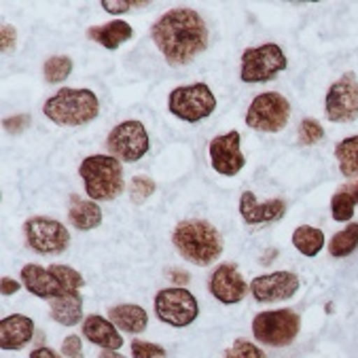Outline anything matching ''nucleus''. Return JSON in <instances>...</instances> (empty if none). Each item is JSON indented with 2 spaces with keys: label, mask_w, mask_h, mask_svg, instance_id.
I'll return each mask as SVG.
<instances>
[{
  "label": "nucleus",
  "mask_w": 358,
  "mask_h": 358,
  "mask_svg": "<svg viewBox=\"0 0 358 358\" xmlns=\"http://www.w3.org/2000/svg\"><path fill=\"white\" fill-rule=\"evenodd\" d=\"M151 36L170 66L191 64L208 47V28L193 9H170L153 26Z\"/></svg>",
  "instance_id": "f257e3e1"
},
{
  "label": "nucleus",
  "mask_w": 358,
  "mask_h": 358,
  "mask_svg": "<svg viewBox=\"0 0 358 358\" xmlns=\"http://www.w3.org/2000/svg\"><path fill=\"white\" fill-rule=\"evenodd\" d=\"M174 248L193 265H212L223 255V238L219 229L203 219H187L172 234Z\"/></svg>",
  "instance_id": "f03ea898"
},
{
  "label": "nucleus",
  "mask_w": 358,
  "mask_h": 358,
  "mask_svg": "<svg viewBox=\"0 0 358 358\" xmlns=\"http://www.w3.org/2000/svg\"><path fill=\"white\" fill-rule=\"evenodd\" d=\"M43 113L55 125L79 127L98 117L100 100L92 90L64 87L43 104Z\"/></svg>",
  "instance_id": "7ed1b4c3"
},
{
  "label": "nucleus",
  "mask_w": 358,
  "mask_h": 358,
  "mask_svg": "<svg viewBox=\"0 0 358 358\" xmlns=\"http://www.w3.org/2000/svg\"><path fill=\"white\" fill-rule=\"evenodd\" d=\"M87 197L94 201H110L123 193V166L113 155H92L79 166Z\"/></svg>",
  "instance_id": "20e7f679"
},
{
  "label": "nucleus",
  "mask_w": 358,
  "mask_h": 358,
  "mask_svg": "<svg viewBox=\"0 0 358 358\" xmlns=\"http://www.w3.org/2000/svg\"><path fill=\"white\" fill-rule=\"evenodd\" d=\"M301 329V318L293 310H269L261 312L252 320V335L259 343L269 348L291 345Z\"/></svg>",
  "instance_id": "39448f33"
},
{
  "label": "nucleus",
  "mask_w": 358,
  "mask_h": 358,
  "mask_svg": "<svg viewBox=\"0 0 358 358\" xmlns=\"http://www.w3.org/2000/svg\"><path fill=\"white\" fill-rule=\"evenodd\" d=\"M168 110L187 123H197L217 110V98H214L212 90L206 83L176 87L170 92Z\"/></svg>",
  "instance_id": "423d86ee"
},
{
  "label": "nucleus",
  "mask_w": 358,
  "mask_h": 358,
  "mask_svg": "<svg viewBox=\"0 0 358 358\" xmlns=\"http://www.w3.org/2000/svg\"><path fill=\"white\" fill-rule=\"evenodd\" d=\"M286 55L280 45L265 43L261 47L246 49L242 53L240 79L244 83H267L286 68Z\"/></svg>",
  "instance_id": "0eeeda50"
},
{
  "label": "nucleus",
  "mask_w": 358,
  "mask_h": 358,
  "mask_svg": "<svg viewBox=\"0 0 358 358\" xmlns=\"http://www.w3.org/2000/svg\"><path fill=\"white\" fill-rule=\"evenodd\" d=\"M291 119V104L278 92L259 94L246 113V125L257 131H282Z\"/></svg>",
  "instance_id": "6e6552de"
},
{
  "label": "nucleus",
  "mask_w": 358,
  "mask_h": 358,
  "mask_svg": "<svg viewBox=\"0 0 358 358\" xmlns=\"http://www.w3.org/2000/svg\"><path fill=\"white\" fill-rule=\"evenodd\" d=\"M106 149L119 162L134 164L149 151V134L140 121H123L106 136Z\"/></svg>",
  "instance_id": "1a4fd4ad"
},
{
  "label": "nucleus",
  "mask_w": 358,
  "mask_h": 358,
  "mask_svg": "<svg viewBox=\"0 0 358 358\" xmlns=\"http://www.w3.org/2000/svg\"><path fill=\"white\" fill-rule=\"evenodd\" d=\"M155 314L162 322L180 329L197 320L199 306L193 293L182 286H172V289H164L155 295Z\"/></svg>",
  "instance_id": "9d476101"
},
{
  "label": "nucleus",
  "mask_w": 358,
  "mask_h": 358,
  "mask_svg": "<svg viewBox=\"0 0 358 358\" xmlns=\"http://www.w3.org/2000/svg\"><path fill=\"white\" fill-rule=\"evenodd\" d=\"M24 234L28 246L38 255H62L70 246L68 229L47 217H32L24 223Z\"/></svg>",
  "instance_id": "9b49d317"
},
{
  "label": "nucleus",
  "mask_w": 358,
  "mask_h": 358,
  "mask_svg": "<svg viewBox=\"0 0 358 358\" xmlns=\"http://www.w3.org/2000/svg\"><path fill=\"white\" fill-rule=\"evenodd\" d=\"M324 113L333 123H352L358 119V81L354 73L341 75L329 87Z\"/></svg>",
  "instance_id": "f8f14e48"
},
{
  "label": "nucleus",
  "mask_w": 358,
  "mask_h": 358,
  "mask_svg": "<svg viewBox=\"0 0 358 358\" xmlns=\"http://www.w3.org/2000/svg\"><path fill=\"white\" fill-rule=\"evenodd\" d=\"M299 275L293 271H273L257 275L250 282V293L261 303H273L282 299H291L299 291Z\"/></svg>",
  "instance_id": "ddd939ff"
},
{
  "label": "nucleus",
  "mask_w": 358,
  "mask_h": 358,
  "mask_svg": "<svg viewBox=\"0 0 358 358\" xmlns=\"http://www.w3.org/2000/svg\"><path fill=\"white\" fill-rule=\"evenodd\" d=\"M208 291L212 293L214 299H219L225 306L240 303L246 293H248V282L242 278L238 265L234 263H221L217 269L212 271Z\"/></svg>",
  "instance_id": "4468645a"
},
{
  "label": "nucleus",
  "mask_w": 358,
  "mask_h": 358,
  "mask_svg": "<svg viewBox=\"0 0 358 358\" xmlns=\"http://www.w3.org/2000/svg\"><path fill=\"white\" fill-rule=\"evenodd\" d=\"M210 162L214 172L223 176H236L246 166V157L240 149V131L231 129L229 134L214 138L210 142Z\"/></svg>",
  "instance_id": "2eb2a0df"
},
{
  "label": "nucleus",
  "mask_w": 358,
  "mask_h": 358,
  "mask_svg": "<svg viewBox=\"0 0 358 358\" xmlns=\"http://www.w3.org/2000/svg\"><path fill=\"white\" fill-rule=\"evenodd\" d=\"M286 212V203L282 199H269L259 203L257 195L252 191H244L240 197V214L244 223L248 225H261V223H273L280 221Z\"/></svg>",
  "instance_id": "dca6fc26"
},
{
  "label": "nucleus",
  "mask_w": 358,
  "mask_h": 358,
  "mask_svg": "<svg viewBox=\"0 0 358 358\" xmlns=\"http://www.w3.org/2000/svg\"><path fill=\"white\" fill-rule=\"evenodd\" d=\"M22 282L26 286V291L41 297V299H55L68 295V291L62 286V282L55 278L51 269H43L41 265H26L22 267Z\"/></svg>",
  "instance_id": "f3484780"
},
{
  "label": "nucleus",
  "mask_w": 358,
  "mask_h": 358,
  "mask_svg": "<svg viewBox=\"0 0 358 358\" xmlns=\"http://www.w3.org/2000/svg\"><path fill=\"white\" fill-rule=\"evenodd\" d=\"M32 335H34V322L24 314H11L0 320V348L7 352H15L28 345Z\"/></svg>",
  "instance_id": "a211bd4d"
},
{
  "label": "nucleus",
  "mask_w": 358,
  "mask_h": 358,
  "mask_svg": "<svg viewBox=\"0 0 358 358\" xmlns=\"http://www.w3.org/2000/svg\"><path fill=\"white\" fill-rule=\"evenodd\" d=\"M68 219L75 229L92 231V229L100 227V223H102V208L94 199H83L79 195H70Z\"/></svg>",
  "instance_id": "6ab92c4d"
},
{
  "label": "nucleus",
  "mask_w": 358,
  "mask_h": 358,
  "mask_svg": "<svg viewBox=\"0 0 358 358\" xmlns=\"http://www.w3.org/2000/svg\"><path fill=\"white\" fill-rule=\"evenodd\" d=\"M83 335L94 345H100L104 350H119L123 345V337L117 331V327L110 320H106L104 316H98V314H92V316L85 318Z\"/></svg>",
  "instance_id": "aec40b11"
},
{
  "label": "nucleus",
  "mask_w": 358,
  "mask_h": 358,
  "mask_svg": "<svg viewBox=\"0 0 358 358\" xmlns=\"http://www.w3.org/2000/svg\"><path fill=\"white\" fill-rule=\"evenodd\" d=\"M108 320L123 333H142L149 327V314L134 303H123V306L110 308Z\"/></svg>",
  "instance_id": "412c9836"
},
{
  "label": "nucleus",
  "mask_w": 358,
  "mask_h": 358,
  "mask_svg": "<svg viewBox=\"0 0 358 358\" xmlns=\"http://www.w3.org/2000/svg\"><path fill=\"white\" fill-rule=\"evenodd\" d=\"M51 318L62 327H75L83 318V297L81 293H68L64 297L49 299Z\"/></svg>",
  "instance_id": "4be33fe9"
},
{
  "label": "nucleus",
  "mask_w": 358,
  "mask_h": 358,
  "mask_svg": "<svg viewBox=\"0 0 358 358\" xmlns=\"http://www.w3.org/2000/svg\"><path fill=\"white\" fill-rule=\"evenodd\" d=\"M134 34L131 26L123 20H115V22H108V24H102V26H94L87 30V36L92 41H96L98 45H102L104 49H117L121 47L125 41H129Z\"/></svg>",
  "instance_id": "5701e85b"
},
{
  "label": "nucleus",
  "mask_w": 358,
  "mask_h": 358,
  "mask_svg": "<svg viewBox=\"0 0 358 358\" xmlns=\"http://www.w3.org/2000/svg\"><path fill=\"white\" fill-rule=\"evenodd\" d=\"M335 157L339 162V170L345 178L358 176V136L343 138L335 147Z\"/></svg>",
  "instance_id": "b1692460"
},
{
  "label": "nucleus",
  "mask_w": 358,
  "mask_h": 358,
  "mask_svg": "<svg viewBox=\"0 0 358 358\" xmlns=\"http://www.w3.org/2000/svg\"><path fill=\"white\" fill-rule=\"evenodd\" d=\"M293 246L303 257H316L324 248V234L318 227L301 225L293 231Z\"/></svg>",
  "instance_id": "393cba45"
},
{
  "label": "nucleus",
  "mask_w": 358,
  "mask_h": 358,
  "mask_svg": "<svg viewBox=\"0 0 358 358\" xmlns=\"http://www.w3.org/2000/svg\"><path fill=\"white\" fill-rule=\"evenodd\" d=\"M358 248V223H350L341 231H337L329 242V255L335 259L350 257Z\"/></svg>",
  "instance_id": "a878e982"
},
{
  "label": "nucleus",
  "mask_w": 358,
  "mask_h": 358,
  "mask_svg": "<svg viewBox=\"0 0 358 358\" xmlns=\"http://www.w3.org/2000/svg\"><path fill=\"white\" fill-rule=\"evenodd\" d=\"M354 206H356V199H354V191L350 189H341L333 195L331 199V214H333V221L337 223H350L352 217H354Z\"/></svg>",
  "instance_id": "bb28decb"
},
{
  "label": "nucleus",
  "mask_w": 358,
  "mask_h": 358,
  "mask_svg": "<svg viewBox=\"0 0 358 358\" xmlns=\"http://www.w3.org/2000/svg\"><path fill=\"white\" fill-rule=\"evenodd\" d=\"M70 73H73V59L68 55H53L43 66V75L49 83L66 81L70 77Z\"/></svg>",
  "instance_id": "cd10ccee"
},
{
  "label": "nucleus",
  "mask_w": 358,
  "mask_h": 358,
  "mask_svg": "<svg viewBox=\"0 0 358 358\" xmlns=\"http://www.w3.org/2000/svg\"><path fill=\"white\" fill-rule=\"evenodd\" d=\"M157 185L151 176H134L129 182V197L134 203H145L153 193H155Z\"/></svg>",
  "instance_id": "c85d7f7f"
},
{
  "label": "nucleus",
  "mask_w": 358,
  "mask_h": 358,
  "mask_svg": "<svg viewBox=\"0 0 358 358\" xmlns=\"http://www.w3.org/2000/svg\"><path fill=\"white\" fill-rule=\"evenodd\" d=\"M324 138V129L316 119H303L299 125V142L303 147H312Z\"/></svg>",
  "instance_id": "c756f323"
},
{
  "label": "nucleus",
  "mask_w": 358,
  "mask_h": 358,
  "mask_svg": "<svg viewBox=\"0 0 358 358\" xmlns=\"http://www.w3.org/2000/svg\"><path fill=\"white\" fill-rule=\"evenodd\" d=\"M223 358H265V352L246 339H238L229 350H225Z\"/></svg>",
  "instance_id": "7c9ffc66"
},
{
  "label": "nucleus",
  "mask_w": 358,
  "mask_h": 358,
  "mask_svg": "<svg viewBox=\"0 0 358 358\" xmlns=\"http://www.w3.org/2000/svg\"><path fill=\"white\" fill-rule=\"evenodd\" d=\"M131 356L134 358H166V350L157 343L134 339L131 341Z\"/></svg>",
  "instance_id": "2f4dec72"
},
{
  "label": "nucleus",
  "mask_w": 358,
  "mask_h": 358,
  "mask_svg": "<svg viewBox=\"0 0 358 358\" xmlns=\"http://www.w3.org/2000/svg\"><path fill=\"white\" fill-rule=\"evenodd\" d=\"M147 5V0H102V9L108 11L110 15L127 13L131 9H145Z\"/></svg>",
  "instance_id": "473e14b6"
},
{
  "label": "nucleus",
  "mask_w": 358,
  "mask_h": 358,
  "mask_svg": "<svg viewBox=\"0 0 358 358\" xmlns=\"http://www.w3.org/2000/svg\"><path fill=\"white\" fill-rule=\"evenodd\" d=\"M62 354L68 358H83V345L77 335H68L62 341Z\"/></svg>",
  "instance_id": "72a5a7b5"
},
{
  "label": "nucleus",
  "mask_w": 358,
  "mask_h": 358,
  "mask_svg": "<svg viewBox=\"0 0 358 358\" xmlns=\"http://www.w3.org/2000/svg\"><path fill=\"white\" fill-rule=\"evenodd\" d=\"M28 123H30V115H17V117H11V119H5L3 121L5 129L7 131H13V134L22 131Z\"/></svg>",
  "instance_id": "f704fd0d"
},
{
  "label": "nucleus",
  "mask_w": 358,
  "mask_h": 358,
  "mask_svg": "<svg viewBox=\"0 0 358 358\" xmlns=\"http://www.w3.org/2000/svg\"><path fill=\"white\" fill-rule=\"evenodd\" d=\"M15 41H17V32L13 26H3V38H0V49L3 51H9L15 47Z\"/></svg>",
  "instance_id": "c9c22d12"
},
{
  "label": "nucleus",
  "mask_w": 358,
  "mask_h": 358,
  "mask_svg": "<svg viewBox=\"0 0 358 358\" xmlns=\"http://www.w3.org/2000/svg\"><path fill=\"white\" fill-rule=\"evenodd\" d=\"M22 289V284L20 282H15L13 278H3V280H0V293H3L5 297H9V295H15L17 291Z\"/></svg>",
  "instance_id": "e433bc0d"
},
{
  "label": "nucleus",
  "mask_w": 358,
  "mask_h": 358,
  "mask_svg": "<svg viewBox=\"0 0 358 358\" xmlns=\"http://www.w3.org/2000/svg\"><path fill=\"white\" fill-rule=\"evenodd\" d=\"M30 358H62V356L51 348H36L30 352Z\"/></svg>",
  "instance_id": "4c0bfd02"
},
{
  "label": "nucleus",
  "mask_w": 358,
  "mask_h": 358,
  "mask_svg": "<svg viewBox=\"0 0 358 358\" xmlns=\"http://www.w3.org/2000/svg\"><path fill=\"white\" fill-rule=\"evenodd\" d=\"M100 358H125L123 354H119L117 350H102Z\"/></svg>",
  "instance_id": "58836bf2"
},
{
  "label": "nucleus",
  "mask_w": 358,
  "mask_h": 358,
  "mask_svg": "<svg viewBox=\"0 0 358 358\" xmlns=\"http://www.w3.org/2000/svg\"><path fill=\"white\" fill-rule=\"evenodd\" d=\"M352 191H354V199H356V203H358V185H356V187H354Z\"/></svg>",
  "instance_id": "ea45409f"
}]
</instances>
